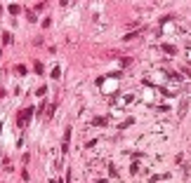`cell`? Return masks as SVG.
<instances>
[{
  "mask_svg": "<svg viewBox=\"0 0 191 183\" xmlns=\"http://www.w3.org/2000/svg\"><path fill=\"white\" fill-rule=\"evenodd\" d=\"M31 117H33V108H26V110H24V115L19 113V117H17V124L21 127V129H24V127L28 124V120H31Z\"/></svg>",
  "mask_w": 191,
  "mask_h": 183,
  "instance_id": "obj_1",
  "label": "cell"
},
{
  "mask_svg": "<svg viewBox=\"0 0 191 183\" xmlns=\"http://www.w3.org/2000/svg\"><path fill=\"white\" fill-rule=\"evenodd\" d=\"M69 139H71V127H66V131H64V153H66V148H69Z\"/></svg>",
  "mask_w": 191,
  "mask_h": 183,
  "instance_id": "obj_2",
  "label": "cell"
},
{
  "mask_svg": "<svg viewBox=\"0 0 191 183\" xmlns=\"http://www.w3.org/2000/svg\"><path fill=\"white\" fill-rule=\"evenodd\" d=\"M186 108H189V101L184 99V101H182V106H179V113H177V115H179V117H184V115H186Z\"/></svg>",
  "mask_w": 191,
  "mask_h": 183,
  "instance_id": "obj_3",
  "label": "cell"
},
{
  "mask_svg": "<svg viewBox=\"0 0 191 183\" xmlns=\"http://www.w3.org/2000/svg\"><path fill=\"white\" fill-rule=\"evenodd\" d=\"M55 108H57L55 103H50V106H47V110H45V117H52V115H55Z\"/></svg>",
  "mask_w": 191,
  "mask_h": 183,
  "instance_id": "obj_4",
  "label": "cell"
},
{
  "mask_svg": "<svg viewBox=\"0 0 191 183\" xmlns=\"http://www.w3.org/2000/svg\"><path fill=\"white\" fill-rule=\"evenodd\" d=\"M163 49H165V54H175V52H177L172 45H163Z\"/></svg>",
  "mask_w": 191,
  "mask_h": 183,
  "instance_id": "obj_5",
  "label": "cell"
},
{
  "mask_svg": "<svg viewBox=\"0 0 191 183\" xmlns=\"http://www.w3.org/2000/svg\"><path fill=\"white\" fill-rule=\"evenodd\" d=\"M0 35H2V42H5V45H7L9 40H12V38H9V33H5V31H2V33H0Z\"/></svg>",
  "mask_w": 191,
  "mask_h": 183,
  "instance_id": "obj_6",
  "label": "cell"
},
{
  "mask_svg": "<svg viewBox=\"0 0 191 183\" xmlns=\"http://www.w3.org/2000/svg\"><path fill=\"white\" fill-rule=\"evenodd\" d=\"M9 12L12 14H19V5H9Z\"/></svg>",
  "mask_w": 191,
  "mask_h": 183,
  "instance_id": "obj_7",
  "label": "cell"
},
{
  "mask_svg": "<svg viewBox=\"0 0 191 183\" xmlns=\"http://www.w3.org/2000/svg\"><path fill=\"white\" fill-rule=\"evenodd\" d=\"M104 122H106V117H94V127L97 124H104Z\"/></svg>",
  "mask_w": 191,
  "mask_h": 183,
  "instance_id": "obj_8",
  "label": "cell"
},
{
  "mask_svg": "<svg viewBox=\"0 0 191 183\" xmlns=\"http://www.w3.org/2000/svg\"><path fill=\"white\" fill-rule=\"evenodd\" d=\"M163 178H168V174H158V176H154L151 181H163Z\"/></svg>",
  "mask_w": 191,
  "mask_h": 183,
  "instance_id": "obj_9",
  "label": "cell"
},
{
  "mask_svg": "<svg viewBox=\"0 0 191 183\" xmlns=\"http://www.w3.org/2000/svg\"><path fill=\"white\" fill-rule=\"evenodd\" d=\"M189 63H191V59H189Z\"/></svg>",
  "mask_w": 191,
  "mask_h": 183,
  "instance_id": "obj_10",
  "label": "cell"
}]
</instances>
